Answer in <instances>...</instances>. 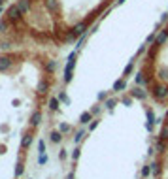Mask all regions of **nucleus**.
<instances>
[{"label": "nucleus", "mask_w": 168, "mask_h": 179, "mask_svg": "<svg viewBox=\"0 0 168 179\" xmlns=\"http://www.w3.org/2000/svg\"><path fill=\"white\" fill-rule=\"evenodd\" d=\"M151 175L155 179H168V106L161 119L159 134L153 147V160H151Z\"/></svg>", "instance_id": "39448f33"}, {"label": "nucleus", "mask_w": 168, "mask_h": 179, "mask_svg": "<svg viewBox=\"0 0 168 179\" xmlns=\"http://www.w3.org/2000/svg\"><path fill=\"white\" fill-rule=\"evenodd\" d=\"M121 0H13L0 13V49H72Z\"/></svg>", "instance_id": "7ed1b4c3"}, {"label": "nucleus", "mask_w": 168, "mask_h": 179, "mask_svg": "<svg viewBox=\"0 0 168 179\" xmlns=\"http://www.w3.org/2000/svg\"><path fill=\"white\" fill-rule=\"evenodd\" d=\"M168 17V0H121L72 47L61 64L49 111L83 104L80 125H89L138 74L157 32Z\"/></svg>", "instance_id": "f257e3e1"}, {"label": "nucleus", "mask_w": 168, "mask_h": 179, "mask_svg": "<svg viewBox=\"0 0 168 179\" xmlns=\"http://www.w3.org/2000/svg\"><path fill=\"white\" fill-rule=\"evenodd\" d=\"M61 59L40 47L0 49V179H21L43 109L57 91Z\"/></svg>", "instance_id": "f03ea898"}, {"label": "nucleus", "mask_w": 168, "mask_h": 179, "mask_svg": "<svg viewBox=\"0 0 168 179\" xmlns=\"http://www.w3.org/2000/svg\"><path fill=\"white\" fill-rule=\"evenodd\" d=\"M12 2H13V0H0V13H2V12H4V9H6L9 4H12Z\"/></svg>", "instance_id": "423d86ee"}, {"label": "nucleus", "mask_w": 168, "mask_h": 179, "mask_svg": "<svg viewBox=\"0 0 168 179\" xmlns=\"http://www.w3.org/2000/svg\"><path fill=\"white\" fill-rule=\"evenodd\" d=\"M136 79L147 100L168 106V17L145 53Z\"/></svg>", "instance_id": "20e7f679"}]
</instances>
